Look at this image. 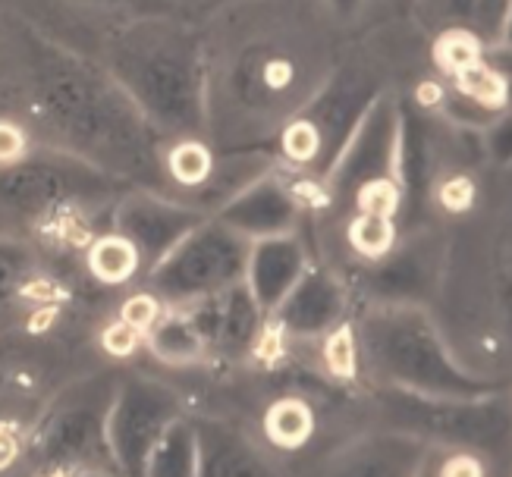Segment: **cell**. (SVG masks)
<instances>
[{"mask_svg":"<svg viewBox=\"0 0 512 477\" xmlns=\"http://www.w3.org/2000/svg\"><path fill=\"white\" fill-rule=\"evenodd\" d=\"M22 57L32 107L60 139L63 151L123 179L132 189H167V139L107 73V66L70 54L35 32H22Z\"/></svg>","mask_w":512,"mask_h":477,"instance_id":"obj_1","label":"cell"},{"mask_svg":"<svg viewBox=\"0 0 512 477\" xmlns=\"http://www.w3.org/2000/svg\"><path fill=\"white\" fill-rule=\"evenodd\" d=\"M107 73L164 139H202L208 129V73L202 41L167 16H145L107 51Z\"/></svg>","mask_w":512,"mask_h":477,"instance_id":"obj_2","label":"cell"},{"mask_svg":"<svg viewBox=\"0 0 512 477\" xmlns=\"http://www.w3.org/2000/svg\"><path fill=\"white\" fill-rule=\"evenodd\" d=\"M355 339L359 365L377 386L421 396H481L509 386L465 368L428 305H368Z\"/></svg>","mask_w":512,"mask_h":477,"instance_id":"obj_3","label":"cell"},{"mask_svg":"<svg viewBox=\"0 0 512 477\" xmlns=\"http://www.w3.org/2000/svg\"><path fill=\"white\" fill-rule=\"evenodd\" d=\"M384 427L403 430L431 446L469 449L500 465L512 459V383L481 396H421L377 386Z\"/></svg>","mask_w":512,"mask_h":477,"instance_id":"obj_4","label":"cell"},{"mask_svg":"<svg viewBox=\"0 0 512 477\" xmlns=\"http://www.w3.org/2000/svg\"><path fill=\"white\" fill-rule=\"evenodd\" d=\"M117 383V374H95L66 386L22 440L19 462L32 474H120L107 443Z\"/></svg>","mask_w":512,"mask_h":477,"instance_id":"obj_5","label":"cell"},{"mask_svg":"<svg viewBox=\"0 0 512 477\" xmlns=\"http://www.w3.org/2000/svg\"><path fill=\"white\" fill-rule=\"evenodd\" d=\"M384 92V82L362 66H343L315 95L289 117L280 132V151L296 170L321 179L337 164L340 151L352 139L374 98Z\"/></svg>","mask_w":512,"mask_h":477,"instance_id":"obj_6","label":"cell"},{"mask_svg":"<svg viewBox=\"0 0 512 477\" xmlns=\"http://www.w3.org/2000/svg\"><path fill=\"white\" fill-rule=\"evenodd\" d=\"M126 189L132 186L70 151H26L19 161L0 164V208L41 223L85 204L120 198Z\"/></svg>","mask_w":512,"mask_h":477,"instance_id":"obj_7","label":"cell"},{"mask_svg":"<svg viewBox=\"0 0 512 477\" xmlns=\"http://www.w3.org/2000/svg\"><path fill=\"white\" fill-rule=\"evenodd\" d=\"M252 239L205 217L148 270L151 292L167 305H189L202 295L246 280Z\"/></svg>","mask_w":512,"mask_h":477,"instance_id":"obj_8","label":"cell"},{"mask_svg":"<svg viewBox=\"0 0 512 477\" xmlns=\"http://www.w3.org/2000/svg\"><path fill=\"white\" fill-rule=\"evenodd\" d=\"M443 173V120L415 98H399V142L393 179L399 186V236L431 223L434 186Z\"/></svg>","mask_w":512,"mask_h":477,"instance_id":"obj_9","label":"cell"},{"mask_svg":"<svg viewBox=\"0 0 512 477\" xmlns=\"http://www.w3.org/2000/svg\"><path fill=\"white\" fill-rule=\"evenodd\" d=\"M183 415V402L167 383L126 374L117 383V396L107 412V443L120 474L145 477V465L164 427Z\"/></svg>","mask_w":512,"mask_h":477,"instance_id":"obj_10","label":"cell"},{"mask_svg":"<svg viewBox=\"0 0 512 477\" xmlns=\"http://www.w3.org/2000/svg\"><path fill=\"white\" fill-rule=\"evenodd\" d=\"M443 255H447V230L434 223L403 233L384 258L368 264L359 286L368 305H428L434 302Z\"/></svg>","mask_w":512,"mask_h":477,"instance_id":"obj_11","label":"cell"},{"mask_svg":"<svg viewBox=\"0 0 512 477\" xmlns=\"http://www.w3.org/2000/svg\"><path fill=\"white\" fill-rule=\"evenodd\" d=\"M396 142H399V98L384 92L374 98L362 123L355 126L352 139L340 151L337 164L324 176V189L337 204H352L371 183L393 179L396 164Z\"/></svg>","mask_w":512,"mask_h":477,"instance_id":"obj_12","label":"cell"},{"mask_svg":"<svg viewBox=\"0 0 512 477\" xmlns=\"http://www.w3.org/2000/svg\"><path fill=\"white\" fill-rule=\"evenodd\" d=\"M205 217H208V211L195 208V204L180 201V198H167L164 192L126 189L117 198L114 230L132 242V248L139 252L142 267L151 270Z\"/></svg>","mask_w":512,"mask_h":477,"instance_id":"obj_13","label":"cell"},{"mask_svg":"<svg viewBox=\"0 0 512 477\" xmlns=\"http://www.w3.org/2000/svg\"><path fill=\"white\" fill-rule=\"evenodd\" d=\"M183 314L202 336L205 352L220 358H242L255 352L267 317L249 292L246 280L183 305Z\"/></svg>","mask_w":512,"mask_h":477,"instance_id":"obj_14","label":"cell"},{"mask_svg":"<svg viewBox=\"0 0 512 477\" xmlns=\"http://www.w3.org/2000/svg\"><path fill=\"white\" fill-rule=\"evenodd\" d=\"M349 289L321 264H308L299 283L283 295V302L267 314L283 336L324 339L333 327L346 321Z\"/></svg>","mask_w":512,"mask_h":477,"instance_id":"obj_15","label":"cell"},{"mask_svg":"<svg viewBox=\"0 0 512 477\" xmlns=\"http://www.w3.org/2000/svg\"><path fill=\"white\" fill-rule=\"evenodd\" d=\"M214 217L255 242L264 236L296 233L302 220V198L286 179L277 176V170H271L233 195L224 208H217Z\"/></svg>","mask_w":512,"mask_h":477,"instance_id":"obj_16","label":"cell"},{"mask_svg":"<svg viewBox=\"0 0 512 477\" xmlns=\"http://www.w3.org/2000/svg\"><path fill=\"white\" fill-rule=\"evenodd\" d=\"M308 264L311 261H308L305 242L299 239V233L264 236L252 242L246 286L264 314H271L283 302V295L299 283Z\"/></svg>","mask_w":512,"mask_h":477,"instance_id":"obj_17","label":"cell"},{"mask_svg":"<svg viewBox=\"0 0 512 477\" xmlns=\"http://www.w3.org/2000/svg\"><path fill=\"white\" fill-rule=\"evenodd\" d=\"M431 443L418 440L403 430H377L371 437L355 440L346 446L337 465L330 471L337 474H365V477H390V474H425Z\"/></svg>","mask_w":512,"mask_h":477,"instance_id":"obj_18","label":"cell"},{"mask_svg":"<svg viewBox=\"0 0 512 477\" xmlns=\"http://www.w3.org/2000/svg\"><path fill=\"white\" fill-rule=\"evenodd\" d=\"M509 7L512 0H415L409 13L431 35L443 29H462L481 44H497L503 38Z\"/></svg>","mask_w":512,"mask_h":477,"instance_id":"obj_19","label":"cell"},{"mask_svg":"<svg viewBox=\"0 0 512 477\" xmlns=\"http://www.w3.org/2000/svg\"><path fill=\"white\" fill-rule=\"evenodd\" d=\"M195 421V418H192ZM198 477H264L271 474L258 449L233 427L198 418Z\"/></svg>","mask_w":512,"mask_h":477,"instance_id":"obj_20","label":"cell"},{"mask_svg":"<svg viewBox=\"0 0 512 477\" xmlns=\"http://www.w3.org/2000/svg\"><path fill=\"white\" fill-rule=\"evenodd\" d=\"M274 170V161L271 157H264V154H233L227 157L224 164H214L208 179L195 192V198H189V204H195V208H224V204L239 195L246 186H252L255 179H261L264 173H271Z\"/></svg>","mask_w":512,"mask_h":477,"instance_id":"obj_21","label":"cell"},{"mask_svg":"<svg viewBox=\"0 0 512 477\" xmlns=\"http://www.w3.org/2000/svg\"><path fill=\"white\" fill-rule=\"evenodd\" d=\"M145 477H198V434L192 418L180 415L164 427L148 456Z\"/></svg>","mask_w":512,"mask_h":477,"instance_id":"obj_22","label":"cell"},{"mask_svg":"<svg viewBox=\"0 0 512 477\" xmlns=\"http://www.w3.org/2000/svg\"><path fill=\"white\" fill-rule=\"evenodd\" d=\"M142 339L151 355L167 361V365H189V361L208 355L202 336L183 311H161L158 321L142 333Z\"/></svg>","mask_w":512,"mask_h":477,"instance_id":"obj_23","label":"cell"},{"mask_svg":"<svg viewBox=\"0 0 512 477\" xmlns=\"http://www.w3.org/2000/svg\"><path fill=\"white\" fill-rule=\"evenodd\" d=\"M85 261H88V270H92V277L98 283H107V286L129 283L132 277H136V270H142L139 252L117 230L107 233V236H98L92 245H88Z\"/></svg>","mask_w":512,"mask_h":477,"instance_id":"obj_24","label":"cell"},{"mask_svg":"<svg viewBox=\"0 0 512 477\" xmlns=\"http://www.w3.org/2000/svg\"><path fill=\"white\" fill-rule=\"evenodd\" d=\"M35 283V255L29 245L0 236V321L26 299Z\"/></svg>","mask_w":512,"mask_h":477,"instance_id":"obj_25","label":"cell"},{"mask_svg":"<svg viewBox=\"0 0 512 477\" xmlns=\"http://www.w3.org/2000/svg\"><path fill=\"white\" fill-rule=\"evenodd\" d=\"M396 242H399V226L393 217L371 214V211H352L346 223V245L355 258L371 264L377 258H384Z\"/></svg>","mask_w":512,"mask_h":477,"instance_id":"obj_26","label":"cell"},{"mask_svg":"<svg viewBox=\"0 0 512 477\" xmlns=\"http://www.w3.org/2000/svg\"><path fill=\"white\" fill-rule=\"evenodd\" d=\"M264 434L280 449H299L311 440V434H315V412H311L308 402H302L296 396L280 399L267 408Z\"/></svg>","mask_w":512,"mask_h":477,"instance_id":"obj_27","label":"cell"},{"mask_svg":"<svg viewBox=\"0 0 512 477\" xmlns=\"http://www.w3.org/2000/svg\"><path fill=\"white\" fill-rule=\"evenodd\" d=\"M214 167V157L202 139H173V145L164 151V170L170 186L198 189L208 179Z\"/></svg>","mask_w":512,"mask_h":477,"instance_id":"obj_28","label":"cell"},{"mask_svg":"<svg viewBox=\"0 0 512 477\" xmlns=\"http://www.w3.org/2000/svg\"><path fill=\"white\" fill-rule=\"evenodd\" d=\"M484 48L475 35L462 32V29H443L434 35V63L443 79H450L462 70H469L484 57Z\"/></svg>","mask_w":512,"mask_h":477,"instance_id":"obj_29","label":"cell"},{"mask_svg":"<svg viewBox=\"0 0 512 477\" xmlns=\"http://www.w3.org/2000/svg\"><path fill=\"white\" fill-rule=\"evenodd\" d=\"M487 170H506L512 167V110H503L500 117L481 129Z\"/></svg>","mask_w":512,"mask_h":477,"instance_id":"obj_30","label":"cell"},{"mask_svg":"<svg viewBox=\"0 0 512 477\" xmlns=\"http://www.w3.org/2000/svg\"><path fill=\"white\" fill-rule=\"evenodd\" d=\"M164 311V305H161V299L158 295H132V299L123 305V314H120V321H126L129 327H136L139 333H145L154 321H158V314Z\"/></svg>","mask_w":512,"mask_h":477,"instance_id":"obj_31","label":"cell"},{"mask_svg":"<svg viewBox=\"0 0 512 477\" xmlns=\"http://www.w3.org/2000/svg\"><path fill=\"white\" fill-rule=\"evenodd\" d=\"M484 60L497 73V79L503 85L506 110H512V44H503V41L487 44V48H484Z\"/></svg>","mask_w":512,"mask_h":477,"instance_id":"obj_32","label":"cell"},{"mask_svg":"<svg viewBox=\"0 0 512 477\" xmlns=\"http://www.w3.org/2000/svg\"><path fill=\"white\" fill-rule=\"evenodd\" d=\"M104 349L110 352V355H129L132 349H136L139 343H142V333L136 330V327H129L126 321H117L114 327H107L104 330Z\"/></svg>","mask_w":512,"mask_h":477,"instance_id":"obj_33","label":"cell"},{"mask_svg":"<svg viewBox=\"0 0 512 477\" xmlns=\"http://www.w3.org/2000/svg\"><path fill=\"white\" fill-rule=\"evenodd\" d=\"M26 151H29L26 132H22L19 126H13V123H0V164L19 161Z\"/></svg>","mask_w":512,"mask_h":477,"instance_id":"obj_34","label":"cell"},{"mask_svg":"<svg viewBox=\"0 0 512 477\" xmlns=\"http://www.w3.org/2000/svg\"><path fill=\"white\" fill-rule=\"evenodd\" d=\"M82 4H98V7H132L145 10L148 16H170L176 10L173 0H82Z\"/></svg>","mask_w":512,"mask_h":477,"instance_id":"obj_35","label":"cell"},{"mask_svg":"<svg viewBox=\"0 0 512 477\" xmlns=\"http://www.w3.org/2000/svg\"><path fill=\"white\" fill-rule=\"evenodd\" d=\"M362 7H365V0H330V10L340 19H355L362 13Z\"/></svg>","mask_w":512,"mask_h":477,"instance_id":"obj_36","label":"cell"},{"mask_svg":"<svg viewBox=\"0 0 512 477\" xmlns=\"http://www.w3.org/2000/svg\"><path fill=\"white\" fill-rule=\"evenodd\" d=\"M503 44H512V7H509V16H506V26H503Z\"/></svg>","mask_w":512,"mask_h":477,"instance_id":"obj_37","label":"cell"},{"mask_svg":"<svg viewBox=\"0 0 512 477\" xmlns=\"http://www.w3.org/2000/svg\"><path fill=\"white\" fill-rule=\"evenodd\" d=\"M412 4H415V0H393V7H396V10H403V13H409Z\"/></svg>","mask_w":512,"mask_h":477,"instance_id":"obj_38","label":"cell"},{"mask_svg":"<svg viewBox=\"0 0 512 477\" xmlns=\"http://www.w3.org/2000/svg\"><path fill=\"white\" fill-rule=\"evenodd\" d=\"M0 424H4V418H0Z\"/></svg>","mask_w":512,"mask_h":477,"instance_id":"obj_39","label":"cell"}]
</instances>
